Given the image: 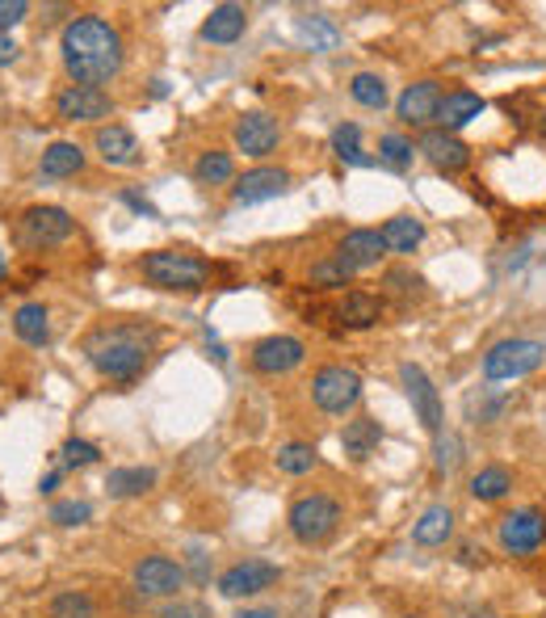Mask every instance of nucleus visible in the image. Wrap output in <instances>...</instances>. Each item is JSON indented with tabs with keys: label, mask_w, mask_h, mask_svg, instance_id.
<instances>
[{
	"label": "nucleus",
	"mask_w": 546,
	"mask_h": 618,
	"mask_svg": "<svg viewBox=\"0 0 546 618\" xmlns=\"http://www.w3.org/2000/svg\"><path fill=\"white\" fill-rule=\"evenodd\" d=\"M143 278L161 291H202L211 282V265L193 253H177V249H161L143 257Z\"/></svg>",
	"instance_id": "nucleus-3"
},
{
	"label": "nucleus",
	"mask_w": 546,
	"mask_h": 618,
	"mask_svg": "<svg viewBox=\"0 0 546 618\" xmlns=\"http://www.w3.org/2000/svg\"><path fill=\"white\" fill-rule=\"evenodd\" d=\"M458 463V438H437V471H450Z\"/></svg>",
	"instance_id": "nucleus-41"
},
{
	"label": "nucleus",
	"mask_w": 546,
	"mask_h": 618,
	"mask_svg": "<svg viewBox=\"0 0 546 618\" xmlns=\"http://www.w3.org/2000/svg\"><path fill=\"white\" fill-rule=\"evenodd\" d=\"M337 257L350 261L354 269H370V265H379L386 257V244H383V231H370V228H354L345 240H341V249H337Z\"/></svg>",
	"instance_id": "nucleus-20"
},
{
	"label": "nucleus",
	"mask_w": 546,
	"mask_h": 618,
	"mask_svg": "<svg viewBox=\"0 0 546 618\" xmlns=\"http://www.w3.org/2000/svg\"><path fill=\"white\" fill-rule=\"evenodd\" d=\"M509 489H513V476L505 467H483L480 476L471 480V496L475 501H500V496H509Z\"/></svg>",
	"instance_id": "nucleus-33"
},
{
	"label": "nucleus",
	"mask_w": 546,
	"mask_h": 618,
	"mask_svg": "<svg viewBox=\"0 0 546 618\" xmlns=\"http://www.w3.org/2000/svg\"><path fill=\"white\" fill-rule=\"evenodd\" d=\"M417 152H424V161L433 164L437 173H458V168H467L471 164V148L450 135V130H429L424 139H420Z\"/></svg>",
	"instance_id": "nucleus-17"
},
{
	"label": "nucleus",
	"mask_w": 546,
	"mask_h": 618,
	"mask_svg": "<svg viewBox=\"0 0 546 618\" xmlns=\"http://www.w3.org/2000/svg\"><path fill=\"white\" fill-rule=\"evenodd\" d=\"M320 467V455H316V446H307V442H290L278 451V471H287V476H307V471H316Z\"/></svg>",
	"instance_id": "nucleus-34"
},
{
	"label": "nucleus",
	"mask_w": 546,
	"mask_h": 618,
	"mask_svg": "<svg viewBox=\"0 0 546 618\" xmlns=\"http://www.w3.org/2000/svg\"><path fill=\"white\" fill-rule=\"evenodd\" d=\"M543 135H546V114H543Z\"/></svg>",
	"instance_id": "nucleus-46"
},
{
	"label": "nucleus",
	"mask_w": 546,
	"mask_h": 618,
	"mask_svg": "<svg viewBox=\"0 0 546 618\" xmlns=\"http://www.w3.org/2000/svg\"><path fill=\"white\" fill-rule=\"evenodd\" d=\"M420 240H424V224L412 215H395L383 224V244L386 253H412Z\"/></svg>",
	"instance_id": "nucleus-27"
},
{
	"label": "nucleus",
	"mask_w": 546,
	"mask_h": 618,
	"mask_svg": "<svg viewBox=\"0 0 546 618\" xmlns=\"http://www.w3.org/2000/svg\"><path fill=\"white\" fill-rule=\"evenodd\" d=\"M85 168V148L80 143H51L47 152H42V177H76Z\"/></svg>",
	"instance_id": "nucleus-25"
},
{
	"label": "nucleus",
	"mask_w": 546,
	"mask_h": 618,
	"mask_svg": "<svg viewBox=\"0 0 546 618\" xmlns=\"http://www.w3.org/2000/svg\"><path fill=\"white\" fill-rule=\"evenodd\" d=\"M97 458H101V451H97L93 442H85V438H67L64 442L67 467H89V463H97Z\"/></svg>",
	"instance_id": "nucleus-39"
},
{
	"label": "nucleus",
	"mask_w": 546,
	"mask_h": 618,
	"mask_svg": "<svg viewBox=\"0 0 546 618\" xmlns=\"http://www.w3.org/2000/svg\"><path fill=\"white\" fill-rule=\"evenodd\" d=\"M135 589L143 597H173V593L186 589V568L177 559H168V555H143L135 564Z\"/></svg>",
	"instance_id": "nucleus-8"
},
{
	"label": "nucleus",
	"mask_w": 546,
	"mask_h": 618,
	"mask_svg": "<svg viewBox=\"0 0 546 618\" xmlns=\"http://www.w3.org/2000/svg\"><path fill=\"white\" fill-rule=\"evenodd\" d=\"M332 152H337V161L357 164V168L374 164L366 152H361V127H357V123H341V127L332 130Z\"/></svg>",
	"instance_id": "nucleus-29"
},
{
	"label": "nucleus",
	"mask_w": 546,
	"mask_h": 618,
	"mask_svg": "<svg viewBox=\"0 0 546 618\" xmlns=\"http://www.w3.org/2000/svg\"><path fill=\"white\" fill-rule=\"evenodd\" d=\"M161 332L148 325H127V320H114V325H101L89 332L85 341V354L97 370L114 383H130L139 379V370L148 366L152 350H156Z\"/></svg>",
	"instance_id": "nucleus-2"
},
{
	"label": "nucleus",
	"mask_w": 546,
	"mask_h": 618,
	"mask_svg": "<svg viewBox=\"0 0 546 618\" xmlns=\"http://www.w3.org/2000/svg\"><path fill=\"white\" fill-rule=\"evenodd\" d=\"M97 156L105 164H118V168H130V164H139V139H135V130L118 127V123H110V127H97Z\"/></svg>",
	"instance_id": "nucleus-18"
},
{
	"label": "nucleus",
	"mask_w": 546,
	"mask_h": 618,
	"mask_svg": "<svg viewBox=\"0 0 546 618\" xmlns=\"http://www.w3.org/2000/svg\"><path fill=\"white\" fill-rule=\"evenodd\" d=\"M546 543V518L538 509H517L500 518V547L509 555H534Z\"/></svg>",
	"instance_id": "nucleus-9"
},
{
	"label": "nucleus",
	"mask_w": 546,
	"mask_h": 618,
	"mask_svg": "<svg viewBox=\"0 0 546 618\" xmlns=\"http://www.w3.org/2000/svg\"><path fill=\"white\" fill-rule=\"evenodd\" d=\"M72 231H76V219L64 206H30L17 224V236L26 249H55V244L72 240Z\"/></svg>",
	"instance_id": "nucleus-7"
},
{
	"label": "nucleus",
	"mask_w": 546,
	"mask_h": 618,
	"mask_svg": "<svg viewBox=\"0 0 546 618\" xmlns=\"http://www.w3.org/2000/svg\"><path fill=\"white\" fill-rule=\"evenodd\" d=\"M47 615L51 618H97V602L89 593H80V589H67V593H60V597L51 602Z\"/></svg>",
	"instance_id": "nucleus-35"
},
{
	"label": "nucleus",
	"mask_w": 546,
	"mask_h": 618,
	"mask_svg": "<svg viewBox=\"0 0 546 618\" xmlns=\"http://www.w3.org/2000/svg\"><path fill=\"white\" fill-rule=\"evenodd\" d=\"M161 618H206V615H202V606H186V602H177V606L161 610Z\"/></svg>",
	"instance_id": "nucleus-43"
},
{
	"label": "nucleus",
	"mask_w": 546,
	"mask_h": 618,
	"mask_svg": "<svg viewBox=\"0 0 546 618\" xmlns=\"http://www.w3.org/2000/svg\"><path fill=\"white\" fill-rule=\"evenodd\" d=\"M93 518V505L89 501H55L51 505V521L55 526H80V521Z\"/></svg>",
	"instance_id": "nucleus-38"
},
{
	"label": "nucleus",
	"mask_w": 546,
	"mask_h": 618,
	"mask_svg": "<svg viewBox=\"0 0 546 618\" xmlns=\"http://www.w3.org/2000/svg\"><path fill=\"white\" fill-rule=\"evenodd\" d=\"M437 105H442L437 80H417V85H408V89L399 93L395 114H399V123H408V127H424V123L437 118Z\"/></svg>",
	"instance_id": "nucleus-16"
},
{
	"label": "nucleus",
	"mask_w": 546,
	"mask_h": 618,
	"mask_svg": "<svg viewBox=\"0 0 546 618\" xmlns=\"http://www.w3.org/2000/svg\"><path fill=\"white\" fill-rule=\"evenodd\" d=\"M152 484H156V471H152V467H114V471L105 476L110 496H143Z\"/></svg>",
	"instance_id": "nucleus-28"
},
{
	"label": "nucleus",
	"mask_w": 546,
	"mask_h": 618,
	"mask_svg": "<svg viewBox=\"0 0 546 618\" xmlns=\"http://www.w3.org/2000/svg\"><path fill=\"white\" fill-rule=\"evenodd\" d=\"M399 383L408 391V400H412V408H417L420 425H424L429 433H442V395L433 388V379H429L420 366L404 362V366H399Z\"/></svg>",
	"instance_id": "nucleus-10"
},
{
	"label": "nucleus",
	"mask_w": 546,
	"mask_h": 618,
	"mask_svg": "<svg viewBox=\"0 0 546 618\" xmlns=\"http://www.w3.org/2000/svg\"><path fill=\"white\" fill-rule=\"evenodd\" d=\"M278 139H282V127H278V118L274 114H265V110H249V114H240V123H236V148L244 152V156H269L274 148H278Z\"/></svg>",
	"instance_id": "nucleus-12"
},
{
	"label": "nucleus",
	"mask_w": 546,
	"mask_h": 618,
	"mask_svg": "<svg viewBox=\"0 0 546 618\" xmlns=\"http://www.w3.org/2000/svg\"><path fill=\"white\" fill-rule=\"evenodd\" d=\"M244 30H249V9H244V4H215V9L206 13V22H202V38L215 42V47L236 42Z\"/></svg>",
	"instance_id": "nucleus-19"
},
{
	"label": "nucleus",
	"mask_w": 546,
	"mask_h": 618,
	"mask_svg": "<svg viewBox=\"0 0 546 618\" xmlns=\"http://www.w3.org/2000/svg\"><path fill=\"white\" fill-rule=\"evenodd\" d=\"M480 114H483V98L471 93V89H454L437 105V123H442V130H450V135L458 127H467V123H475Z\"/></svg>",
	"instance_id": "nucleus-22"
},
{
	"label": "nucleus",
	"mask_w": 546,
	"mask_h": 618,
	"mask_svg": "<svg viewBox=\"0 0 546 618\" xmlns=\"http://www.w3.org/2000/svg\"><path fill=\"white\" fill-rule=\"evenodd\" d=\"M26 13H30L26 0H0V34H9V26L26 22Z\"/></svg>",
	"instance_id": "nucleus-40"
},
{
	"label": "nucleus",
	"mask_w": 546,
	"mask_h": 618,
	"mask_svg": "<svg viewBox=\"0 0 546 618\" xmlns=\"http://www.w3.org/2000/svg\"><path fill=\"white\" fill-rule=\"evenodd\" d=\"M450 534H454V514L446 505H429L417 526H412V539H417L420 547H442Z\"/></svg>",
	"instance_id": "nucleus-24"
},
{
	"label": "nucleus",
	"mask_w": 546,
	"mask_h": 618,
	"mask_svg": "<svg viewBox=\"0 0 546 618\" xmlns=\"http://www.w3.org/2000/svg\"><path fill=\"white\" fill-rule=\"evenodd\" d=\"M60 55H64L72 85H85V89L110 85L127 64L123 34L101 13H80L67 22L64 34H60Z\"/></svg>",
	"instance_id": "nucleus-1"
},
{
	"label": "nucleus",
	"mask_w": 546,
	"mask_h": 618,
	"mask_svg": "<svg viewBox=\"0 0 546 618\" xmlns=\"http://www.w3.org/2000/svg\"><path fill=\"white\" fill-rule=\"evenodd\" d=\"M55 114L64 123H101L114 114V101L101 89H85V85H67L64 93L55 98Z\"/></svg>",
	"instance_id": "nucleus-13"
},
{
	"label": "nucleus",
	"mask_w": 546,
	"mask_h": 618,
	"mask_svg": "<svg viewBox=\"0 0 546 618\" xmlns=\"http://www.w3.org/2000/svg\"><path fill=\"white\" fill-rule=\"evenodd\" d=\"M13 332H17L26 345H47V341H51L47 307H42V303H22V307L13 312Z\"/></svg>",
	"instance_id": "nucleus-26"
},
{
	"label": "nucleus",
	"mask_w": 546,
	"mask_h": 618,
	"mask_svg": "<svg viewBox=\"0 0 546 618\" xmlns=\"http://www.w3.org/2000/svg\"><path fill=\"white\" fill-rule=\"evenodd\" d=\"M278 577H282V568L269 564V559H240L219 577V593L224 597H253V593L274 585Z\"/></svg>",
	"instance_id": "nucleus-11"
},
{
	"label": "nucleus",
	"mask_w": 546,
	"mask_h": 618,
	"mask_svg": "<svg viewBox=\"0 0 546 618\" xmlns=\"http://www.w3.org/2000/svg\"><path fill=\"white\" fill-rule=\"evenodd\" d=\"M408 618H420V615H408Z\"/></svg>",
	"instance_id": "nucleus-47"
},
{
	"label": "nucleus",
	"mask_w": 546,
	"mask_h": 618,
	"mask_svg": "<svg viewBox=\"0 0 546 618\" xmlns=\"http://www.w3.org/2000/svg\"><path fill=\"white\" fill-rule=\"evenodd\" d=\"M299 34H303V42H312V51H332V47L341 42L337 26H328L323 17H303V22H299Z\"/></svg>",
	"instance_id": "nucleus-37"
},
{
	"label": "nucleus",
	"mask_w": 546,
	"mask_h": 618,
	"mask_svg": "<svg viewBox=\"0 0 546 618\" xmlns=\"http://www.w3.org/2000/svg\"><path fill=\"white\" fill-rule=\"evenodd\" d=\"M412 156H417V148H412V139L408 135H383L379 139V164L386 168H395V173H404V168H412Z\"/></svg>",
	"instance_id": "nucleus-32"
},
{
	"label": "nucleus",
	"mask_w": 546,
	"mask_h": 618,
	"mask_svg": "<svg viewBox=\"0 0 546 618\" xmlns=\"http://www.w3.org/2000/svg\"><path fill=\"white\" fill-rule=\"evenodd\" d=\"M350 98L357 105H366V110H383L386 105V80L379 72H357L354 80H350Z\"/></svg>",
	"instance_id": "nucleus-31"
},
{
	"label": "nucleus",
	"mask_w": 546,
	"mask_h": 618,
	"mask_svg": "<svg viewBox=\"0 0 546 618\" xmlns=\"http://www.w3.org/2000/svg\"><path fill=\"white\" fill-rule=\"evenodd\" d=\"M379 442H383V425L374 421V417H354V421H345V429H341V451L354 458V463H366V458L379 451Z\"/></svg>",
	"instance_id": "nucleus-21"
},
{
	"label": "nucleus",
	"mask_w": 546,
	"mask_h": 618,
	"mask_svg": "<svg viewBox=\"0 0 546 618\" xmlns=\"http://www.w3.org/2000/svg\"><path fill=\"white\" fill-rule=\"evenodd\" d=\"M4 274H9V261H4V253H0V282H4Z\"/></svg>",
	"instance_id": "nucleus-45"
},
{
	"label": "nucleus",
	"mask_w": 546,
	"mask_h": 618,
	"mask_svg": "<svg viewBox=\"0 0 546 618\" xmlns=\"http://www.w3.org/2000/svg\"><path fill=\"white\" fill-rule=\"evenodd\" d=\"M287 190H290V173H287V168L261 164V168H249L244 177H236L231 198H236L240 206H257V202H269V198L287 194Z\"/></svg>",
	"instance_id": "nucleus-15"
},
{
	"label": "nucleus",
	"mask_w": 546,
	"mask_h": 618,
	"mask_svg": "<svg viewBox=\"0 0 546 618\" xmlns=\"http://www.w3.org/2000/svg\"><path fill=\"white\" fill-rule=\"evenodd\" d=\"M236 618H278V610H269V606H253V610H240Z\"/></svg>",
	"instance_id": "nucleus-44"
},
{
	"label": "nucleus",
	"mask_w": 546,
	"mask_h": 618,
	"mask_svg": "<svg viewBox=\"0 0 546 618\" xmlns=\"http://www.w3.org/2000/svg\"><path fill=\"white\" fill-rule=\"evenodd\" d=\"M193 177L198 186H224L236 177V164H231V152H202L198 164H193Z\"/></svg>",
	"instance_id": "nucleus-30"
},
{
	"label": "nucleus",
	"mask_w": 546,
	"mask_h": 618,
	"mask_svg": "<svg viewBox=\"0 0 546 618\" xmlns=\"http://www.w3.org/2000/svg\"><path fill=\"white\" fill-rule=\"evenodd\" d=\"M307 362V345L299 341V337H265L253 345V370L261 375H290L294 366H303Z\"/></svg>",
	"instance_id": "nucleus-14"
},
{
	"label": "nucleus",
	"mask_w": 546,
	"mask_h": 618,
	"mask_svg": "<svg viewBox=\"0 0 546 618\" xmlns=\"http://www.w3.org/2000/svg\"><path fill=\"white\" fill-rule=\"evenodd\" d=\"M543 362H546L543 341H530V337H509V341H496V345L483 354V379H492V383L521 379V375L538 370Z\"/></svg>",
	"instance_id": "nucleus-4"
},
{
	"label": "nucleus",
	"mask_w": 546,
	"mask_h": 618,
	"mask_svg": "<svg viewBox=\"0 0 546 618\" xmlns=\"http://www.w3.org/2000/svg\"><path fill=\"white\" fill-rule=\"evenodd\" d=\"M17 51H22V47H17L9 34H0V67L17 64Z\"/></svg>",
	"instance_id": "nucleus-42"
},
{
	"label": "nucleus",
	"mask_w": 546,
	"mask_h": 618,
	"mask_svg": "<svg viewBox=\"0 0 546 618\" xmlns=\"http://www.w3.org/2000/svg\"><path fill=\"white\" fill-rule=\"evenodd\" d=\"M357 269L350 265V261H341V257H328V261H320V265H312V287H345L350 278H354Z\"/></svg>",
	"instance_id": "nucleus-36"
},
{
	"label": "nucleus",
	"mask_w": 546,
	"mask_h": 618,
	"mask_svg": "<svg viewBox=\"0 0 546 618\" xmlns=\"http://www.w3.org/2000/svg\"><path fill=\"white\" fill-rule=\"evenodd\" d=\"M312 400H316L320 413L341 417L361 400V375L350 370V366H320L312 375Z\"/></svg>",
	"instance_id": "nucleus-6"
},
{
	"label": "nucleus",
	"mask_w": 546,
	"mask_h": 618,
	"mask_svg": "<svg viewBox=\"0 0 546 618\" xmlns=\"http://www.w3.org/2000/svg\"><path fill=\"white\" fill-rule=\"evenodd\" d=\"M337 316H341V325H350V328H370L383 320V299H379V294H366V291H350L341 299Z\"/></svg>",
	"instance_id": "nucleus-23"
},
{
	"label": "nucleus",
	"mask_w": 546,
	"mask_h": 618,
	"mask_svg": "<svg viewBox=\"0 0 546 618\" xmlns=\"http://www.w3.org/2000/svg\"><path fill=\"white\" fill-rule=\"evenodd\" d=\"M290 534L299 539V543H323L337 526H341V505L332 501V496H323V492H312V496H299L294 505H290Z\"/></svg>",
	"instance_id": "nucleus-5"
}]
</instances>
